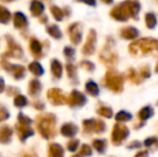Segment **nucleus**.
<instances>
[{
	"instance_id": "obj_8",
	"label": "nucleus",
	"mask_w": 158,
	"mask_h": 157,
	"mask_svg": "<svg viewBox=\"0 0 158 157\" xmlns=\"http://www.w3.org/2000/svg\"><path fill=\"white\" fill-rule=\"evenodd\" d=\"M153 115H154V110H153V108L150 107V105L144 107L143 109H141L139 112V118L141 121H146V119L152 118Z\"/></svg>"
},
{
	"instance_id": "obj_6",
	"label": "nucleus",
	"mask_w": 158,
	"mask_h": 157,
	"mask_svg": "<svg viewBox=\"0 0 158 157\" xmlns=\"http://www.w3.org/2000/svg\"><path fill=\"white\" fill-rule=\"evenodd\" d=\"M121 36L122 38L126 40H133L139 36V30L135 27H125L121 30Z\"/></svg>"
},
{
	"instance_id": "obj_12",
	"label": "nucleus",
	"mask_w": 158,
	"mask_h": 157,
	"mask_svg": "<svg viewBox=\"0 0 158 157\" xmlns=\"http://www.w3.org/2000/svg\"><path fill=\"white\" fill-rule=\"evenodd\" d=\"M86 101V98L79 92H73L72 93V102L74 105H84Z\"/></svg>"
},
{
	"instance_id": "obj_18",
	"label": "nucleus",
	"mask_w": 158,
	"mask_h": 157,
	"mask_svg": "<svg viewBox=\"0 0 158 157\" xmlns=\"http://www.w3.org/2000/svg\"><path fill=\"white\" fill-rule=\"evenodd\" d=\"M128 78L131 80L132 82H135V83H140V80L138 79V76H137V72L135 71V70L132 69V68H130L128 71Z\"/></svg>"
},
{
	"instance_id": "obj_10",
	"label": "nucleus",
	"mask_w": 158,
	"mask_h": 157,
	"mask_svg": "<svg viewBox=\"0 0 158 157\" xmlns=\"http://www.w3.org/2000/svg\"><path fill=\"white\" fill-rule=\"evenodd\" d=\"M143 144L146 147H148V149H152V151H156V150H158V138H156V137H150V138H148L144 141Z\"/></svg>"
},
{
	"instance_id": "obj_11",
	"label": "nucleus",
	"mask_w": 158,
	"mask_h": 157,
	"mask_svg": "<svg viewBox=\"0 0 158 157\" xmlns=\"http://www.w3.org/2000/svg\"><path fill=\"white\" fill-rule=\"evenodd\" d=\"M86 90H87L92 96H98V94H99V87H98L97 84L93 81H89L86 83Z\"/></svg>"
},
{
	"instance_id": "obj_24",
	"label": "nucleus",
	"mask_w": 158,
	"mask_h": 157,
	"mask_svg": "<svg viewBox=\"0 0 158 157\" xmlns=\"http://www.w3.org/2000/svg\"><path fill=\"white\" fill-rule=\"evenodd\" d=\"M155 71L158 72V63H157V65H156V68H155Z\"/></svg>"
},
{
	"instance_id": "obj_1",
	"label": "nucleus",
	"mask_w": 158,
	"mask_h": 157,
	"mask_svg": "<svg viewBox=\"0 0 158 157\" xmlns=\"http://www.w3.org/2000/svg\"><path fill=\"white\" fill-rule=\"evenodd\" d=\"M157 40L144 38L135 41L129 45V51L132 55H148L156 48Z\"/></svg>"
},
{
	"instance_id": "obj_2",
	"label": "nucleus",
	"mask_w": 158,
	"mask_h": 157,
	"mask_svg": "<svg viewBox=\"0 0 158 157\" xmlns=\"http://www.w3.org/2000/svg\"><path fill=\"white\" fill-rule=\"evenodd\" d=\"M106 84L114 93H121L124 88V76L113 69H110L106 74Z\"/></svg>"
},
{
	"instance_id": "obj_21",
	"label": "nucleus",
	"mask_w": 158,
	"mask_h": 157,
	"mask_svg": "<svg viewBox=\"0 0 158 157\" xmlns=\"http://www.w3.org/2000/svg\"><path fill=\"white\" fill-rule=\"evenodd\" d=\"M82 66H84V67H85L87 70H92V71L94 70V68H95L94 64L89 63V61H83V63H82Z\"/></svg>"
},
{
	"instance_id": "obj_15",
	"label": "nucleus",
	"mask_w": 158,
	"mask_h": 157,
	"mask_svg": "<svg viewBox=\"0 0 158 157\" xmlns=\"http://www.w3.org/2000/svg\"><path fill=\"white\" fill-rule=\"evenodd\" d=\"M98 114H100V115L104 116L106 118H111L113 116V111L109 107H101L98 109Z\"/></svg>"
},
{
	"instance_id": "obj_23",
	"label": "nucleus",
	"mask_w": 158,
	"mask_h": 157,
	"mask_svg": "<svg viewBox=\"0 0 158 157\" xmlns=\"http://www.w3.org/2000/svg\"><path fill=\"white\" fill-rule=\"evenodd\" d=\"M135 157H148V151H141L139 153L135 154Z\"/></svg>"
},
{
	"instance_id": "obj_14",
	"label": "nucleus",
	"mask_w": 158,
	"mask_h": 157,
	"mask_svg": "<svg viewBox=\"0 0 158 157\" xmlns=\"http://www.w3.org/2000/svg\"><path fill=\"white\" fill-rule=\"evenodd\" d=\"M132 118V115H131L129 112L127 111H119L118 113L115 115V119L117 122H128Z\"/></svg>"
},
{
	"instance_id": "obj_4",
	"label": "nucleus",
	"mask_w": 158,
	"mask_h": 157,
	"mask_svg": "<svg viewBox=\"0 0 158 157\" xmlns=\"http://www.w3.org/2000/svg\"><path fill=\"white\" fill-rule=\"evenodd\" d=\"M119 8L123 10V12L126 14L127 17H137L138 13L140 12L141 9V4L138 1H125L118 4Z\"/></svg>"
},
{
	"instance_id": "obj_17",
	"label": "nucleus",
	"mask_w": 158,
	"mask_h": 157,
	"mask_svg": "<svg viewBox=\"0 0 158 157\" xmlns=\"http://www.w3.org/2000/svg\"><path fill=\"white\" fill-rule=\"evenodd\" d=\"M150 76H151L150 66L148 65L143 66V67L141 68V70H140V76H141V79H148V78H150Z\"/></svg>"
},
{
	"instance_id": "obj_13",
	"label": "nucleus",
	"mask_w": 158,
	"mask_h": 157,
	"mask_svg": "<svg viewBox=\"0 0 158 157\" xmlns=\"http://www.w3.org/2000/svg\"><path fill=\"white\" fill-rule=\"evenodd\" d=\"M94 147L97 150L99 153H104L106 150V141L102 140V139H99V140H95L94 141Z\"/></svg>"
},
{
	"instance_id": "obj_16",
	"label": "nucleus",
	"mask_w": 158,
	"mask_h": 157,
	"mask_svg": "<svg viewBox=\"0 0 158 157\" xmlns=\"http://www.w3.org/2000/svg\"><path fill=\"white\" fill-rule=\"evenodd\" d=\"M77 126L72 125V124H68V125H66L63 129L64 134H67V136H73V134H77Z\"/></svg>"
},
{
	"instance_id": "obj_20",
	"label": "nucleus",
	"mask_w": 158,
	"mask_h": 157,
	"mask_svg": "<svg viewBox=\"0 0 158 157\" xmlns=\"http://www.w3.org/2000/svg\"><path fill=\"white\" fill-rule=\"evenodd\" d=\"M142 147V143L140 141H132L131 143L128 144V149H139V147Z\"/></svg>"
},
{
	"instance_id": "obj_5",
	"label": "nucleus",
	"mask_w": 158,
	"mask_h": 157,
	"mask_svg": "<svg viewBox=\"0 0 158 157\" xmlns=\"http://www.w3.org/2000/svg\"><path fill=\"white\" fill-rule=\"evenodd\" d=\"M95 45H96V31L95 30H90L89 31V36H88L87 39V43L84 46V54L89 55L93 54L95 51Z\"/></svg>"
},
{
	"instance_id": "obj_22",
	"label": "nucleus",
	"mask_w": 158,
	"mask_h": 157,
	"mask_svg": "<svg viewBox=\"0 0 158 157\" xmlns=\"http://www.w3.org/2000/svg\"><path fill=\"white\" fill-rule=\"evenodd\" d=\"M77 144H79V141H77V140H73L71 143H69V150H70V151H74V150L77 149Z\"/></svg>"
},
{
	"instance_id": "obj_19",
	"label": "nucleus",
	"mask_w": 158,
	"mask_h": 157,
	"mask_svg": "<svg viewBox=\"0 0 158 157\" xmlns=\"http://www.w3.org/2000/svg\"><path fill=\"white\" fill-rule=\"evenodd\" d=\"M81 155H84V156H89L92 155V149H90V147H88V145H83V147H82V151H81Z\"/></svg>"
},
{
	"instance_id": "obj_7",
	"label": "nucleus",
	"mask_w": 158,
	"mask_h": 157,
	"mask_svg": "<svg viewBox=\"0 0 158 157\" xmlns=\"http://www.w3.org/2000/svg\"><path fill=\"white\" fill-rule=\"evenodd\" d=\"M111 16H112L114 19L119 21V22H126L127 19H128V17L126 16V14L123 12V10H122L118 6L113 8V10L111 11Z\"/></svg>"
},
{
	"instance_id": "obj_9",
	"label": "nucleus",
	"mask_w": 158,
	"mask_h": 157,
	"mask_svg": "<svg viewBox=\"0 0 158 157\" xmlns=\"http://www.w3.org/2000/svg\"><path fill=\"white\" fill-rule=\"evenodd\" d=\"M145 23L148 28L150 29H153L155 28V26L157 25V19H156V15L152 12H148L145 14Z\"/></svg>"
},
{
	"instance_id": "obj_3",
	"label": "nucleus",
	"mask_w": 158,
	"mask_h": 157,
	"mask_svg": "<svg viewBox=\"0 0 158 157\" xmlns=\"http://www.w3.org/2000/svg\"><path fill=\"white\" fill-rule=\"evenodd\" d=\"M129 136V129L128 127L123 124L116 123L113 127L112 131V142L113 144L118 145L123 142L124 140Z\"/></svg>"
},
{
	"instance_id": "obj_25",
	"label": "nucleus",
	"mask_w": 158,
	"mask_h": 157,
	"mask_svg": "<svg viewBox=\"0 0 158 157\" xmlns=\"http://www.w3.org/2000/svg\"><path fill=\"white\" fill-rule=\"evenodd\" d=\"M156 48H157V50H158V41H157V45H156Z\"/></svg>"
}]
</instances>
